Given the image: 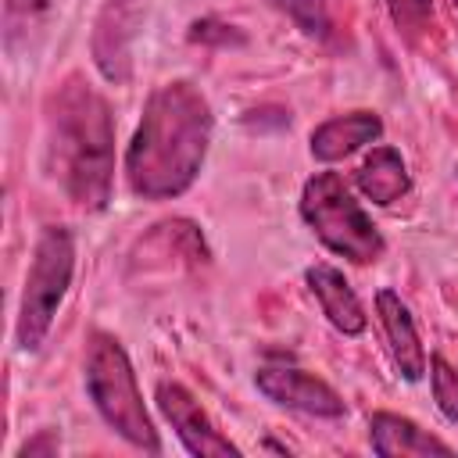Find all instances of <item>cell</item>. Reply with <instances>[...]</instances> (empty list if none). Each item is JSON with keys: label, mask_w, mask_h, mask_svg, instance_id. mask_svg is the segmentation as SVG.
Returning <instances> with one entry per match:
<instances>
[{"label": "cell", "mask_w": 458, "mask_h": 458, "mask_svg": "<svg viewBox=\"0 0 458 458\" xmlns=\"http://www.w3.org/2000/svg\"><path fill=\"white\" fill-rule=\"evenodd\" d=\"M211 143L208 97L179 79L147 97L136 136L125 150V179L136 197L165 200L193 186Z\"/></svg>", "instance_id": "6da1fadb"}, {"label": "cell", "mask_w": 458, "mask_h": 458, "mask_svg": "<svg viewBox=\"0 0 458 458\" xmlns=\"http://www.w3.org/2000/svg\"><path fill=\"white\" fill-rule=\"evenodd\" d=\"M47 168L79 208L100 211L111 200V179H114L111 107L79 75H72L50 100Z\"/></svg>", "instance_id": "7a4b0ae2"}, {"label": "cell", "mask_w": 458, "mask_h": 458, "mask_svg": "<svg viewBox=\"0 0 458 458\" xmlns=\"http://www.w3.org/2000/svg\"><path fill=\"white\" fill-rule=\"evenodd\" d=\"M86 394L93 397V408L100 419L132 447L157 454L161 440L157 429L143 408V394L136 386L132 361L125 347L111 333H93L86 344Z\"/></svg>", "instance_id": "3957f363"}, {"label": "cell", "mask_w": 458, "mask_h": 458, "mask_svg": "<svg viewBox=\"0 0 458 458\" xmlns=\"http://www.w3.org/2000/svg\"><path fill=\"white\" fill-rule=\"evenodd\" d=\"M301 218L311 225V233L340 258H351L358 265H369L383 254V236L372 225V218L361 211V204L351 197L344 179L336 172H315L301 190Z\"/></svg>", "instance_id": "277c9868"}, {"label": "cell", "mask_w": 458, "mask_h": 458, "mask_svg": "<svg viewBox=\"0 0 458 458\" xmlns=\"http://www.w3.org/2000/svg\"><path fill=\"white\" fill-rule=\"evenodd\" d=\"M72 268H75L72 233L64 225H47L36 240L25 290H21V308H18V326H14V340L21 351H36L47 340L54 315L72 286Z\"/></svg>", "instance_id": "5b68a950"}, {"label": "cell", "mask_w": 458, "mask_h": 458, "mask_svg": "<svg viewBox=\"0 0 458 458\" xmlns=\"http://www.w3.org/2000/svg\"><path fill=\"white\" fill-rule=\"evenodd\" d=\"M154 397H157L161 415L172 422L175 437L182 440V447H186L190 454H197V458H225V454L236 458V454H240L236 444H229V440L215 429V422L208 419V411L200 408V401H197L182 383L161 379Z\"/></svg>", "instance_id": "8992f818"}, {"label": "cell", "mask_w": 458, "mask_h": 458, "mask_svg": "<svg viewBox=\"0 0 458 458\" xmlns=\"http://www.w3.org/2000/svg\"><path fill=\"white\" fill-rule=\"evenodd\" d=\"M254 383L268 401H276L283 408L318 415V419H340L344 415L340 394L326 379H318L297 365H265V369H258Z\"/></svg>", "instance_id": "52a82bcc"}, {"label": "cell", "mask_w": 458, "mask_h": 458, "mask_svg": "<svg viewBox=\"0 0 458 458\" xmlns=\"http://www.w3.org/2000/svg\"><path fill=\"white\" fill-rule=\"evenodd\" d=\"M143 18V0H107L93 29V61L107 82H125L132 72V39Z\"/></svg>", "instance_id": "ba28073f"}, {"label": "cell", "mask_w": 458, "mask_h": 458, "mask_svg": "<svg viewBox=\"0 0 458 458\" xmlns=\"http://www.w3.org/2000/svg\"><path fill=\"white\" fill-rule=\"evenodd\" d=\"M376 311H379V322H383V333H386V344H390V354H394L401 376L408 383L422 379L426 351L419 344V333H415V322H411V311L404 308V301L394 290H379L376 293Z\"/></svg>", "instance_id": "9c48e42d"}, {"label": "cell", "mask_w": 458, "mask_h": 458, "mask_svg": "<svg viewBox=\"0 0 458 458\" xmlns=\"http://www.w3.org/2000/svg\"><path fill=\"white\" fill-rule=\"evenodd\" d=\"M369 440L379 458H419V454H454L451 444L433 437L429 429H419L411 419H401L394 411H376L369 419Z\"/></svg>", "instance_id": "30bf717a"}, {"label": "cell", "mask_w": 458, "mask_h": 458, "mask_svg": "<svg viewBox=\"0 0 458 458\" xmlns=\"http://www.w3.org/2000/svg\"><path fill=\"white\" fill-rule=\"evenodd\" d=\"M304 279H308V290L318 297V304H322V315L340 329V333H347V336H358V333H365V308H361V301H358V293L351 290V283L344 279V272L340 268H333V265H311L308 272H304Z\"/></svg>", "instance_id": "8fae6325"}, {"label": "cell", "mask_w": 458, "mask_h": 458, "mask_svg": "<svg viewBox=\"0 0 458 458\" xmlns=\"http://www.w3.org/2000/svg\"><path fill=\"white\" fill-rule=\"evenodd\" d=\"M379 136H383L379 114H372V111H351V114H340V118L322 122L311 132V154L318 161H344V157H351L354 150H361L365 143H372Z\"/></svg>", "instance_id": "7c38bea8"}, {"label": "cell", "mask_w": 458, "mask_h": 458, "mask_svg": "<svg viewBox=\"0 0 458 458\" xmlns=\"http://www.w3.org/2000/svg\"><path fill=\"white\" fill-rule=\"evenodd\" d=\"M358 190L372 204H383V208L401 200L411 190V179H408V168H404L401 154L394 147H376L365 157V165L358 168Z\"/></svg>", "instance_id": "4fadbf2b"}, {"label": "cell", "mask_w": 458, "mask_h": 458, "mask_svg": "<svg viewBox=\"0 0 458 458\" xmlns=\"http://www.w3.org/2000/svg\"><path fill=\"white\" fill-rule=\"evenodd\" d=\"M57 7V0H7L4 11H7V47L18 43V36L29 39L32 29H39L50 11Z\"/></svg>", "instance_id": "5bb4252c"}, {"label": "cell", "mask_w": 458, "mask_h": 458, "mask_svg": "<svg viewBox=\"0 0 458 458\" xmlns=\"http://www.w3.org/2000/svg\"><path fill=\"white\" fill-rule=\"evenodd\" d=\"M429 383H433V401H437L440 415L458 426V372L440 354L429 358Z\"/></svg>", "instance_id": "9a60e30c"}, {"label": "cell", "mask_w": 458, "mask_h": 458, "mask_svg": "<svg viewBox=\"0 0 458 458\" xmlns=\"http://www.w3.org/2000/svg\"><path fill=\"white\" fill-rule=\"evenodd\" d=\"M279 7L297 21V29L304 36H315V39H326L329 36V11H326V0H279Z\"/></svg>", "instance_id": "2e32d148"}, {"label": "cell", "mask_w": 458, "mask_h": 458, "mask_svg": "<svg viewBox=\"0 0 458 458\" xmlns=\"http://www.w3.org/2000/svg\"><path fill=\"white\" fill-rule=\"evenodd\" d=\"M386 4L401 29H419L433 11V0H386Z\"/></svg>", "instance_id": "e0dca14e"}, {"label": "cell", "mask_w": 458, "mask_h": 458, "mask_svg": "<svg viewBox=\"0 0 458 458\" xmlns=\"http://www.w3.org/2000/svg\"><path fill=\"white\" fill-rule=\"evenodd\" d=\"M190 39H193V43H243V36H240L233 25H222V21H215V18L193 21Z\"/></svg>", "instance_id": "ac0fdd59"}, {"label": "cell", "mask_w": 458, "mask_h": 458, "mask_svg": "<svg viewBox=\"0 0 458 458\" xmlns=\"http://www.w3.org/2000/svg\"><path fill=\"white\" fill-rule=\"evenodd\" d=\"M57 451V437L47 429L43 437H36V440H29L21 451H18V458H32V454H54Z\"/></svg>", "instance_id": "d6986e66"}, {"label": "cell", "mask_w": 458, "mask_h": 458, "mask_svg": "<svg viewBox=\"0 0 458 458\" xmlns=\"http://www.w3.org/2000/svg\"><path fill=\"white\" fill-rule=\"evenodd\" d=\"M454 7H458V0H454Z\"/></svg>", "instance_id": "ffe728a7"}]
</instances>
